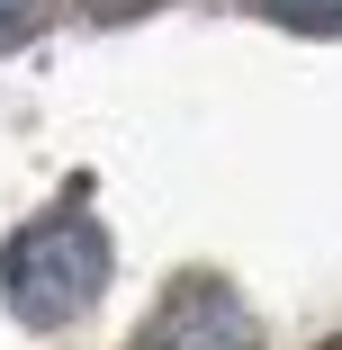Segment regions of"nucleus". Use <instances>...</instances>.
<instances>
[{
  "label": "nucleus",
  "instance_id": "obj_3",
  "mask_svg": "<svg viewBox=\"0 0 342 350\" xmlns=\"http://www.w3.org/2000/svg\"><path fill=\"white\" fill-rule=\"evenodd\" d=\"M261 10H289V18H342V0H261Z\"/></svg>",
  "mask_w": 342,
  "mask_h": 350
},
{
  "label": "nucleus",
  "instance_id": "obj_4",
  "mask_svg": "<svg viewBox=\"0 0 342 350\" xmlns=\"http://www.w3.org/2000/svg\"><path fill=\"white\" fill-rule=\"evenodd\" d=\"M27 18H36V0H0V36H19Z\"/></svg>",
  "mask_w": 342,
  "mask_h": 350
},
{
  "label": "nucleus",
  "instance_id": "obj_2",
  "mask_svg": "<svg viewBox=\"0 0 342 350\" xmlns=\"http://www.w3.org/2000/svg\"><path fill=\"white\" fill-rule=\"evenodd\" d=\"M145 350H261V332H252V314H243L234 288H217V278H189V288L162 297Z\"/></svg>",
  "mask_w": 342,
  "mask_h": 350
},
{
  "label": "nucleus",
  "instance_id": "obj_1",
  "mask_svg": "<svg viewBox=\"0 0 342 350\" xmlns=\"http://www.w3.org/2000/svg\"><path fill=\"white\" fill-rule=\"evenodd\" d=\"M108 288V234L90 216H36L0 252V297L19 306V323H73Z\"/></svg>",
  "mask_w": 342,
  "mask_h": 350
}]
</instances>
